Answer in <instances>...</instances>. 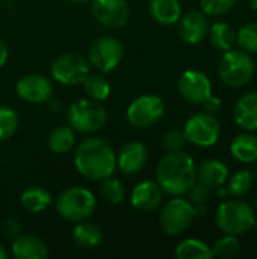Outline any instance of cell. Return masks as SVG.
Wrapping results in <instances>:
<instances>
[{"label": "cell", "mask_w": 257, "mask_h": 259, "mask_svg": "<svg viewBox=\"0 0 257 259\" xmlns=\"http://www.w3.org/2000/svg\"><path fill=\"white\" fill-rule=\"evenodd\" d=\"M227 178L229 168L220 159H204L197 167V181L211 188H218L224 185Z\"/></svg>", "instance_id": "cell-20"}, {"label": "cell", "mask_w": 257, "mask_h": 259, "mask_svg": "<svg viewBox=\"0 0 257 259\" xmlns=\"http://www.w3.org/2000/svg\"><path fill=\"white\" fill-rule=\"evenodd\" d=\"M8 256H9V255H8V252H6V250H5V247L0 244V259H8Z\"/></svg>", "instance_id": "cell-40"}, {"label": "cell", "mask_w": 257, "mask_h": 259, "mask_svg": "<svg viewBox=\"0 0 257 259\" xmlns=\"http://www.w3.org/2000/svg\"><path fill=\"white\" fill-rule=\"evenodd\" d=\"M18 127V115L9 106H0V141L9 140Z\"/></svg>", "instance_id": "cell-32"}, {"label": "cell", "mask_w": 257, "mask_h": 259, "mask_svg": "<svg viewBox=\"0 0 257 259\" xmlns=\"http://www.w3.org/2000/svg\"><path fill=\"white\" fill-rule=\"evenodd\" d=\"M188 140L185 137V134L182 131H177V129H173V131H168L164 138H162V144L164 147L168 150V152H179V150H183V147L186 146Z\"/></svg>", "instance_id": "cell-35"}, {"label": "cell", "mask_w": 257, "mask_h": 259, "mask_svg": "<svg viewBox=\"0 0 257 259\" xmlns=\"http://www.w3.org/2000/svg\"><path fill=\"white\" fill-rule=\"evenodd\" d=\"M3 232H5V235H6L8 238L14 240V238H17V237L21 234V226H20V223H18L17 220L8 219V220L3 223Z\"/></svg>", "instance_id": "cell-37"}, {"label": "cell", "mask_w": 257, "mask_h": 259, "mask_svg": "<svg viewBox=\"0 0 257 259\" xmlns=\"http://www.w3.org/2000/svg\"><path fill=\"white\" fill-rule=\"evenodd\" d=\"M238 44L248 53H257V21L244 24L236 35Z\"/></svg>", "instance_id": "cell-33"}, {"label": "cell", "mask_w": 257, "mask_h": 259, "mask_svg": "<svg viewBox=\"0 0 257 259\" xmlns=\"http://www.w3.org/2000/svg\"><path fill=\"white\" fill-rule=\"evenodd\" d=\"M233 117L244 131H257V93H247L236 102Z\"/></svg>", "instance_id": "cell-19"}, {"label": "cell", "mask_w": 257, "mask_h": 259, "mask_svg": "<svg viewBox=\"0 0 257 259\" xmlns=\"http://www.w3.org/2000/svg\"><path fill=\"white\" fill-rule=\"evenodd\" d=\"M165 114L164 100L155 94H144L135 99L127 108V121L135 127H150Z\"/></svg>", "instance_id": "cell-8"}, {"label": "cell", "mask_w": 257, "mask_h": 259, "mask_svg": "<svg viewBox=\"0 0 257 259\" xmlns=\"http://www.w3.org/2000/svg\"><path fill=\"white\" fill-rule=\"evenodd\" d=\"M253 184V175L248 170H238L229 181V194L235 197H244Z\"/></svg>", "instance_id": "cell-31"}, {"label": "cell", "mask_w": 257, "mask_h": 259, "mask_svg": "<svg viewBox=\"0 0 257 259\" xmlns=\"http://www.w3.org/2000/svg\"><path fill=\"white\" fill-rule=\"evenodd\" d=\"M208 33H209L212 46L217 50L227 52V50L233 49V46L236 44V32L227 23H223V21L214 23L212 26H209Z\"/></svg>", "instance_id": "cell-24"}, {"label": "cell", "mask_w": 257, "mask_h": 259, "mask_svg": "<svg viewBox=\"0 0 257 259\" xmlns=\"http://www.w3.org/2000/svg\"><path fill=\"white\" fill-rule=\"evenodd\" d=\"M215 222L224 234L242 235L256 226V212L244 200H227L218 206Z\"/></svg>", "instance_id": "cell-4"}, {"label": "cell", "mask_w": 257, "mask_h": 259, "mask_svg": "<svg viewBox=\"0 0 257 259\" xmlns=\"http://www.w3.org/2000/svg\"><path fill=\"white\" fill-rule=\"evenodd\" d=\"M95 196L82 187H71L62 191L56 200L58 214L68 222H83L95 211Z\"/></svg>", "instance_id": "cell-5"}, {"label": "cell", "mask_w": 257, "mask_h": 259, "mask_svg": "<svg viewBox=\"0 0 257 259\" xmlns=\"http://www.w3.org/2000/svg\"><path fill=\"white\" fill-rule=\"evenodd\" d=\"M124 47L115 36L105 35L97 38L89 49V62L101 73H109L121 62Z\"/></svg>", "instance_id": "cell-10"}, {"label": "cell", "mask_w": 257, "mask_h": 259, "mask_svg": "<svg viewBox=\"0 0 257 259\" xmlns=\"http://www.w3.org/2000/svg\"><path fill=\"white\" fill-rule=\"evenodd\" d=\"M174 256L177 259H209L214 256V253L206 243L195 238H188L176 247Z\"/></svg>", "instance_id": "cell-27"}, {"label": "cell", "mask_w": 257, "mask_h": 259, "mask_svg": "<svg viewBox=\"0 0 257 259\" xmlns=\"http://www.w3.org/2000/svg\"><path fill=\"white\" fill-rule=\"evenodd\" d=\"M230 153L235 159L242 164H250L257 161V137L250 134H242L233 138L230 144Z\"/></svg>", "instance_id": "cell-22"}, {"label": "cell", "mask_w": 257, "mask_h": 259, "mask_svg": "<svg viewBox=\"0 0 257 259\" xmlns=\"http://www.w3.org/2000/svg\"><path fill=\"white\" fill-rule=\"evenodd\" d=\"M108 120V112L105 106L92 99H82L74 102L67 114L68 126L74 132L92 134L100 131Z\"/></svg>", "instance_id": "cell-6"}, {"label": "cell", "mask_w": 257, "mask_h": 259, "mask_svg": "<svg viewBox=\"0 0 257 259\" xmlns=\"http://www.w3.org/2000/svg\"><path fill=\"white\" fill-rule=\"evenodd\" d=\"M77 171L89 181H103L114 175L117 156L112 146L103 138H86L80 143L74 155Z\"/></svg>", "instance_id": "cell-1"}, {"label": "cell", "mask_w": 257, "mask_h": 259, "mask_svg": "<svg viewBox=\"0 0 257 259\" xmlns=\"http://www.w3.org/2000/svg\"><path fill=\"white\" fill-rule=\"evenodd\" d=\"M156 178L162 191L171 196H183L197 182V167L188 153L182 150L168 152L158 164Z\"/></svg>", "instance_id": "cell-2"}, {"label": "cell", "mask_w": 257, "mask_h": 259, "mask_svg": "<svg viewBox=\"0 0 257 259\" xmlns=\"http://www.w3.org/2000/svg\"><path fill=\"white\" fill-rule=\"evenodd\" d=\"M20 202L26 211L36 214L44 211L52 203V196L42 187H30L26 191H23Z\"/></svg>", "instance_id": "cell-26"}, {"label": "cell", "mask_w": 257, "mask_h": 259, "mask_svg": "<svg viewBox=\"0 0 257 259\" xmlns=\"http://www.w3.org/2000/svg\"><path fill=\"white\" fill-rule=\"evenodd\" d=\"M248 3H250V6H251L254 11H257V0H248Z\"/></svg>", "instance_id": "cell-41"}, {"label": "cell", "mask_w": 257, "mask_h": 259, "mask_svg": "<svg viewBox=\"0 0 257 259\" xmlns=\"http://www.w3.org/2000/svg\"><path fill=\"white\" fill-rule=\"evenodd\" d=\"M162 193L164 191L158 182L144 181L133 188L130 196V203L135 209L141 212H151L161 205Z\"/></svg>", "instance_id": "cell-17"}, {"label": "cell", "mask_w": 257, "mask_h": 259, "mask_svg": "<svg viewBox=\"0 0 257 259\" xmlns=\"http://www.w3.org/2000/svg\"><path fill=\"white\" fill-rule=\"evenodd\" d=\"M148 161L147 147L139 141L126 143L117 155V167L124 175L139 173Z\"/></svg>", "instance_id": "cell-15"}, {"label": "cell", "mask_w": 257, "mask_h": 259, "mask_svg": "<svg viewBox=\"0 0 257 259\" xmlns=\"http://www.w3.org/2000/svg\"><path fill=\"white\" fill-rule=\"evenodd\" d=\"M186 194L189 196V202L192 205L194 203H208L212 197V188L197 181Z\"/></svg>", "instance_id": "cell-36"}, {"label": "cell", "mask_w": 257, "mask_h": 259, "mask_svg": "<svg viewBox=\"0 0 257 259\" xmlns=\"http://www.w3.org/2000/svg\"><path fill=\"white\" fill-rule=\"evenodd\" d=\"M195 214L189 200L176 197L171 199L161 211V228L168 235L183 234L192 223Z\"/></svg>", "instance_id": "cell-9"}, {"label": "cell", "mask_w": 257, "mask_h": 259, "mask_svg": "<svg viewBox=\"0 0 257 259\" xmlns=\"http://www.w3.org/2000/svg\"><path fill=\"white\" fill-rule=\"evenodd\" d=\"M256 208H257V197H256Z\"/></svg>", "instance_id": "cell-44"}, {"label": "cell", "mask_w": 257, "mask_h": 259, "mask_svg": "<svg viewBox=\"0 0 257 259\" xmlns=\"http://www.w3.org/2000/svg\"><path fill=\"white\" fill-rule=\"evenodd\" d=\"M183 134L189 143L198 147H211L218 143L221 137V126L214 114L200 112L188 118Z\"/></svg>", "instance_id": "cell-7"}, {"label": "cell", "mask_w": 257, "mask_h": 259, "mask_svg": "<svg viewBox=\"0 0 257 259\" xmlns=\"http://www.w3.org/2000/svg\"><path fill=\"white\" fill-rule=\"evenodd\" d=\"M254 178L257 179V161H256V165H254Z\"/></svg>", "instance_id": "cell-43"}, {"label": "cell", "mask_w": 257, "mask_h": 259, "mask_svg": "<svg viewBox=\"0 0 257 259\" xmlns=\"http://www.w3.org/2000/svg\"><path fill=\"white\" fill-rule=\"evenodd\" d=\"M100 196L108 203L118 205V203H121L124 200V187H123V184L118 179L109 176V178L103 179V182H101Z\"/></svg>", "instance_id": "cell-30"}, {"label": "cell", "mask_w": 257, "mask_h": 259, "mask_svg": "<svg viewBox=\"0 0 257 259\" xmlns=\"http://www.w3.org/2000/svg\"><path fill=\"white\" fill-rule=\"evenodd\" d=\"M73 240L82 249H95L103 241V231L97 225L83 220L74 228Z\"/></svg>", "instance_id": "cell-23"}, {"label": "cell", "mask_w": 257, "mask_h": 259, "mask_svg": "<svg viewBox=\"0 0 257 259\" xmlns=\"http://www.w3.org/2000/svg\"><path fill=\"white\" fill-rule=\"evenodd\" d=\"M82 83L88 99L103 102L111 94V83L103 74H88Z\"/></svg>", "instance_id": "cell-28"}, {"label": "cell", "mask_w": 257, "mask_h": 259, "mask_svg": "<svg viewBox=\"0 0 257 259\" xmlns=\"http://www.w3.org/2000/svg\"><path fill=\"white\" fill-rule=\"evenodd\" d=\"M8 61V47L6 44L0 39V68L6 64Z\"/></svg>", "instance_id": "cell-39"}, {"label": "cell", "mask_w": 257, "mask_h": 259, "mask_svg": "<svg viewBox=\"0 0 257 259\" xmlns=\"http://www.w3.org/2000/svg\"><path fill=\"white\" fill-rule=\"evenodd\" d=\"M89 74L86 58L79 53H64L52 64V76L64 85H79Z\"/></svg>", "instance_id": "cell-11"}, {"label": "cell", "mask_w": 257, "mask_h": 259, "mask_svg": "<svg viewBox=\"0 0 257 259\" xmlns=\"http://www.w3.org/2000/svg\"><path fill=\"white\" fill-rule=\"evenodd\" d=\"M11 252L17 259H45L48 249L42 240L35 235H18L14 238Z\"/></svg>", "instance_id": "cell-18"}, {"label": "cell", "mask_w": 257, "mask_h": 259, "mask_svg": "<svg viewBox=\"0 0 257 259\" xmlns=\"http://www.w3.org/2000/svg\"><path fill=\"white\" fill-rule=\"evenodd\" d=\"M15 91L20 99L29 103H44L50 100L53 93V85L47 76L32 73L20 77V80L15 85Z\"/></svg>", "instance_id": "cell-14"}, {"label": "cell", "mask_w": 257, "mask_h": 259, "mask_svg": "<svg viewBox=\"0 0 257 259\" xmlns=\"http://www.w3.org/2000/svg\"><path fill=\"white\" fill-rule=\"evenodd\" d=\"M209 32V21L201 11H191L179 20V35L186 44H198Z\"/></svg>", "instance_id": "cell-16"}, {"label": "cell", "mask_w": 257, "mask_h": 259, "mask_svg": "<svg viewBox=\"0 0 257 259\" xmlns=\"http://www.w3.org/2000/svg\"><path fill=\"white\" fill-rule=\"evenodd\" d=\"M148 9L151 17L162 26H173L182 17L179 0H150Z\"/></svg>", "instance_id": "cell-21"}, {"label": "cell", "mask_w": 257, "mask_h": 259, "mask_svg": "<svg viewBox=\"0 0 257 259\" xmlns=\"http://www.w3.org/2000/svg\"><path fill=\"white\" fill-rule=\"evenodd\" d=\"M76 143L74 131L70 126H56L47 137V146L55 153H68Z\"/></svg>", "instance_id": "cell-25"}, {"label": "cell", "mask_w": 257, "mask_h": 259, "mask_svg": "<svg viewBox=\"0 0 257 259\" xmlns=\"http://www.w3.org/2000/svg\"><path fill=\"white\" fill-rule=\"evenodd\" d=\"M91 11L94 18L108 29H121L130 17L127 0H92Z\"/></svg>", "instance_id": "cell-12"}, {"label": "cell", "mask_w": 257, "mask_h": 259, "mask_svg": "<svg viewBox=\"0 0 257 259\" xmlns=\"http://www.w3.org/2000/svg\"><path fill=\"white\" fill-rule=\"evenodd\" d=\"M71 2H74V3H86L88 0H71Z\"/></svg>", "instance_id": "cell-42"}, {"label": "cell", "mask_w": 257, "mask_h": 259, "mask_svg": "<svg viewBox=\"0 0 257 259\" xmlns=\"http://www.w3.org/2000/svg\"><path fill=\"white\" fill-rule=\"evenodd\" d=\"M254 61L245 50L230 49L224 52L218 64V74L221 80L232 88H241L248 85L254 77Z\"/></svg>", "instance_id": "cell-3"}, {"label": "cell", "mask_w": 257, "mask_h": 259, "mask_svg": "<svg viewBox=\"0 0 257 259\" xmlns=\"http://www.w3.org/2000/svg\"><path fill=\"white\" fill-rule=\"evenodd\" d=\"M177 90L186 102L194 105H201L212 96L211 79L198 70H186L179 77Z\"/></svg>", "instance_id": "cell-13"}, {"label": "cell", "mask_w": 257, "mask_h": 259, "mask_svg": "<svg viewBox=\"0 0 257 259\" xmlns=\"http://www.w3.org/2000/svg\"><path fill=\"white\" fill-rule=\"evenodd\" d=\"M235 5L236 0H200L201 11L211 17H221L227 14Z\"/></svg>", "instance_id": "cell-34"}, {"label": "cell", "mask_w": 257, "mask_h": 259, "mask_svg": "<svg viewBox=\"0 0 257 259\" xmlns=\"http://www.w3.org/2000/svg\"><path fill=\"white\" fill-rule=\"evenodd\" d=\"M239 250H241V241H239L238 235H230V234L220 238L215 243V246L212 247L214 256L223 259L235 258L239 253Z\"/></svg>", "instance_id": "cell-29"}, {"label": "cell", "mask_w": 257, "mask_h": 259, "mask_svg": "<svg viewBox=\"0 0 257 259\" xmlns=\"http://www.w3.org/2000/svg\"><path fill=\"white\" fill-rule=\"evenodd\" d=\"M203 106H204L206 112H209V114H218L221 111V108H223V102H221L220 97L211 96V97H208L203 102Z\"/></svg>", "instance_id": "cell-38"}]
</instances>
